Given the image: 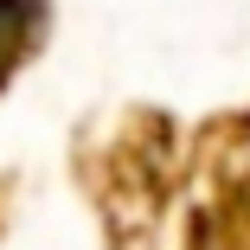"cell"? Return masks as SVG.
I'll use <instances>...</instances> for the list:
<instances>
[{
	"label": "cell",
	"mask_w": 250,
	"mask_h": 250,
	"mask_svg": "<svg viewBox=\"0 0 250 250\" xmlns=\"http://www.w3.org/2000/svg\"><path fill=\"white\" fill-rule=\"evenodd\" d=\"M71 180L103 250H167V218L186 192V128L167 103L90 109L71 135Z\"/></svg>",
	"instance_id": "6da1fadb"
},
{
	"label": "cell",
	"mask_w": 250,
	"mask_h": 250,
	"mask_svg": "<svg viewBox=\"0 0 250 250\" xmlns=\"http://www.w3.org/2000/svg\"><path fill=\"white\" fill-rule=\"evenodd\" d=\"M173 250H250V103L212 109L186 135Z\"/></svg>",
	"instance_id": "7a4b0ae2"
},
{
	"label": "cell",
	"mask_w": 250,
	"mask_h": 250,
	"mask_svg": "<svg viewBox=\"0 0 250 250\" xmlns=\"http://www.w3.org/2000/svg\"><path fill=\"white\" fill-rule=\"evenodd\" d=\"M58 0H0V96H7L52 45Z\"/></svg>",
	"instance_id": "3957f363"
},
{
	"label": "cell",
	"mask_w": 250,
	"mask_h": 250,
	"mask_svg": "<svg viewBox=\"0 0 250 250\" xmlns=\"http://www.w3.org/2000/svg\"><path fill=\"white\" fill-rule=\"evenodd\" d=\"M13 206H20V173H0V237L13 225Z\"/></svg>",
	"instance_id": "277c9868"
}]
</instances>
